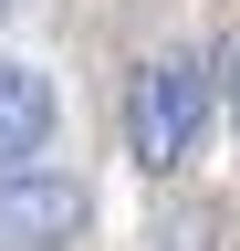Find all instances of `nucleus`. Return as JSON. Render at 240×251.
<instances>
[{
  "mask_svg": "<svg viewBox=\"0 0 240 251\" xmlns=\"http://www.w3.org/2000/svg\"><path fill=\"white\" fill-rule=\"evenodd\" d=\"M209 136V63L198 52H157L146 74L126 84V147H136V168H188Z\"/></svg>",
  "mask_w": 240,
  "mask_h": 251,
  "instance_id": "1",
  "label": "nucleus"
},
{
  "mask_svg": "<svg viewBox=\"0 0 240 251\" xmlns=\"http://www.w3.org/2000/svg\"><path fill=\"white\" fill-rule=\"evenodd\" d=\"M94 220V188L63 168H11L0 178V251H73Z\"/></svg>",
  "mask_w": 240,
  "mask_h": 251,
  "instance_id": "2",
  "label": "nucleus"
},
{
  "mask_svg": "<svg viewBox=\"0 0 240 251\" xmlns=\"http://www.w3.org/2000/svg\"><path fill=\"white\" fill-rule=\"evenodd\" d=\"M52 126H63V105H52V74L0 52V178H11V168H42Z\"/></svg>",
  "mask_w": 240,
  "mask_h": 251,
  "instance_id": "3",
  "label": "nucleus"
},
{
  "mask_svg": "<svg viewBox=\"0 0 240 251\" xmlns=\"http://www.w3.org/2000/svg\"><path fill=\"white\" fill-rule=\"evenodd\" d=\"M230 126H240V63H230Z\"/></svg>",
  "mask_w": 240,
  "mask_h": 251,
  "instance_id": "4",
  "label": "nucleus"
},
{
  "mask_svg": "<svg viewBox=\"0 0 240 251\" xmlns=\"http://www.w3.org/2000/svg\"><path fill=\"white\" fill-rule=\"evenodd\" d=\"M11 11H21V0H0V21H11Z\"/></svg>",
  "mask_w": 240,
  "mask_h": 251,
  "instance_id": "5",
  "label": "nucleus"
}]
</instances>
